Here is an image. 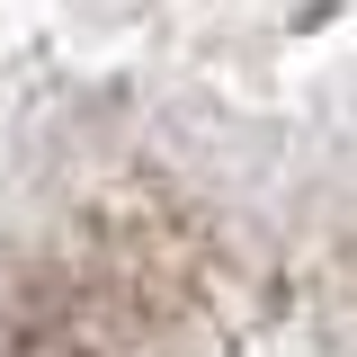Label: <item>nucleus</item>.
Wrapping results in <instances>:
<instances>
[{
    "label": "nucleus",
    "mask_w": 357,
    "mask_h": 357,
    "mask_svg": "<svg viewBox=\"0 0 357 357\" xmlns=\"http://www.w3.org/2000/svg\"><path fill=\"white\" fill-rule=\"evenodd\" d=\"M27 357H89V349L72 340V331H36V340H27Z\"/></svg>",
    "instance_id": "1"
}]
</instances>
